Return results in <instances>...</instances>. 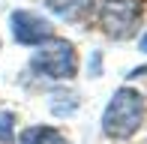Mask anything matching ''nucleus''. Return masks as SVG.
I'll use <instances>...</instances> for the list:
<instances>
[{"label": "nucleus", "mask_w": 147, "mask_h": 144, "mask_svg": "<svg viewBox=\"0 0 147 144\" xmlns=\"http://www.w3.org/2000/svg\"><path fill=\"white\" fill-rule=\"evenodd\" d=\"M147 114V102L144 96L138 93L135 87H120L114 90V96L108 99V105L102 111V120H99V129H102L105 138L111 141H126L141 129Z\"/></svg>", "instance_id": "obj_1"}, {"label": "nucleus", "mask_w": 147, "mask_h": 144, "mask_svg": "<svg viewBox=\"0 0 147 144\" xmlns=\"http://www.w3.org/2000/svg\"><path fill=\"white\" fill-rule=\"evenodd\" d=\"M30 69L39 78H51V81H69L78 75V54L75 45L66 39H51L45 48H39L30 57Z\"/></svg>", "instance_id": "obj_2"}, {"label": "nucleus", "mask_w": 147, "mask_h": 144, "mask_svg": "<svg viewBox=\"0 0 147 144\" xmlns=\"http://www.w3.org/2000/svg\"><path fill=\"white\" fill-rule=\"evenodd\" d=\"M141 24V0H102L99 27L108 39H129Z\"/></svg>", "instance_id": "obj_3"}, {"label": "nucleus", "mask_w": 147, "mask_h": 144, "mask_svg": "<svg viewBox=\"0 0 147 144\" xmlns=\"http://www.w3.org/2000/svg\"><path fill=\"white\" fill-rule=\"evenodd\" d=\"M9 30H12V39L24 48H39V45L51 42L54 39V27L45 21L42 15L30 9H15L9 15Z\"/></svg>", "instance_id": "obj_4"}, {"label": "nucleus", "mask_w": 147, "mask_h": 144, "mask_svg": "<svg viewBox=\"0 0 147 144\" xmlns=\"http://www.w3.org/2000/svg\"><path fill=\"white\" fill-rule=\"evenodd\" d=\"M48 12H54L63 21H81L90 15V9L96 6V0H45Z\"/></svg>", "instance_id": "obj_5"}, {"label": "nucleus", "mask_w": 147, "mask_h": 144, "mask_svg": "<svg viewBox=\"0 0 147 144\" xmlns=\"http://www.w3.org/2000/svg\"><path fill=\"white\" fill-rule=\"evenodd\" d=\"M18 144H69V141H66V135L60 132V129L36 123V126H27L18 135Z\"/></svg>", "instance_id": "obj_6"}, {"label": "nucleus", "mask_w": 147, "mask_h": 144, "mask_svg": "<svg viewBox=\"0 0 147 144\" xmlns=\"http://www.w3.org/2000/svg\"><path fill=\"white\" fill-rule=\"evenodd\" d=\"M51 111H54V117H72L78 111V96L69 93V90H57L54 96H51Z\"/></svg>", "instance_id": "obj_7"}, {"label": "nucleus", "mask_w": 147, "mask_h": 144, "mask_svg": "<svg viewBox=\"0 0 147 144\" xmlns=\"http://www.w3.org/2000/svg\"><path fill=\"white\" fill-rule=\"evenodd\" d=\"M15 141V117L9 111H0V144Z\"/></svg>", "instance_id": "obj_8"}, {"label": "nucleus", "mask_w": 147, "mask_h": 144, "mask_svg": "<svg viewBox=\"0 0 147 144\" xmlns=\"http://www.w3.org/2000/svg\"><path fill=\"white\" fill-rule=\"evenodd\" d=\"M99 66H102V54L93 51V54H90V75H99Z\"/></svg>", "instance_id": "obj_9"}, {"label": "nucleus", "mask_w": 147, "mask_h": 144, "mask_svg": "<svg viewBox=\"0 0 147 144\" xmlns=\"http://www.w3.org/2000/svg\"><path fill=\"white\" fill-rule=\"evenodd\" d=\"M138 48H141V51H144V54H147V33L141 36V42H138Z\"/></svg>", "instance_id": "obj_10"}]
</instances>
